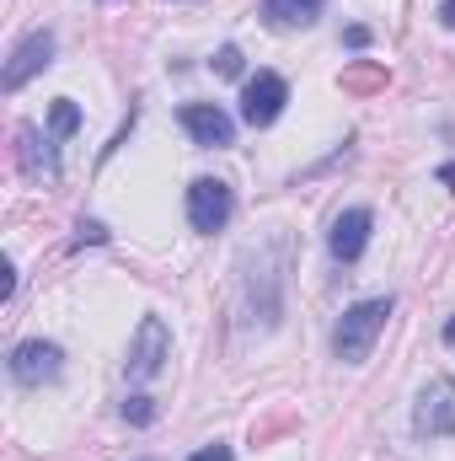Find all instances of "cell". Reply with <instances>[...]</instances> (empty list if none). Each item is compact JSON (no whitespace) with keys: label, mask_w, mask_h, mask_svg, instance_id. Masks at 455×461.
<instances>
[{"label":"cell","mask_w":455,"mask_h":461,"mask_svg":"<svg viewBox=\"0 0 455 461\" xmlns=\"http://www.w3.org/2000/svg\"><path fill=\"white\" fill-rule=\"evenodd\" d=\"M327 0H263V22L268 27H311L322 16Z\"/></svg>","instance_id":"11"},{"label":"cell","mask_w":455,"mask_h":461,"mask_svg":"<svg viewBox=\"0 0 455 461\" xmlns=\"http://www.w3.org/2000/svg\"><path fill=\"white\" fill-rule=\"evenodd\" d=\"M413 435L418 440H445V435H455V381L451 375H440V381L424 386V397L413 408Z\"/></svg>","instance_id":"3"},{"label":"cell","mask_w":455,"mask_h":461,"mask_svg":"<svg viewBox=\"0 0 455 461\" xmlns=\"http://www.w3.org/2000/svg\"><path fill=\"white\" fill-rule=\"evenodd\" d=\"M445 344H455V317L445 322Z\"/></svg>","instance_id":"20"},{"label":"cell","mask_w":455,"mask_h":461,"mask_svg":"<svg viewBox=\"0 0 455 461\" xmlns=\"http://www.w3.org/2000/svg\"><path fill=\"white\" fill-rule=\"evenodd\" d=\"M166 359H172V328L161 322V317H139V328H134V344H129V375L134 381H150V375H161L166 370Z\"/></svg>","instance_id":"2"},{"label":"cell","mask_w":455,"mask_h":461,"mask_svg":"<svg viewBox=\"0 0 455 461\" xmlns=\"http://www.w3.org/2000/svg\"><path fill=\"white\" fill-rule=\"evenodd\" d=\"M370 226H375V215H370L364 204L343 210L338 221H333V236H327L333 258H338V263H359V258H364V247H370Z\"/></svg>","instance_id":"9"},{"label":"cell","mask_w":455,"mask_h":461,"mask_svg":"<svg viewBox=\"0 0 455 461\" xmlns=\"http://www.w3.org/2000/svg\"><path fill=\"white\" fill-rule=\"evenodd\" d=\"M215 70H220V76H241V49H236V43H226V49L215 54Z\"/></svg>","instance_id":"14"},{"label":"cell","mask_w":455,"mask_h":461,"mask_svg":"<svg viewBox=\"0 0 455 461\" xmlns=\"http://www.w3.org/2000/svg\"><path fill=\"white\" fill-rule=\"evenodd\" d=\"M11 290H16V268L5 263V279H0V301H11Z\"/></svg>","instance_id":"18"},{"label":"cell","mask_w":455,"mask_h":461,"mask_svg":"<svg viewBox=\"0 0 455 461\" xmlns=\"http://www.w3.org/2000/svg\"><path fill=\"white\" fill-rule=\"evenodd\" d=\"M76 241H81V247H86V241H92V247H103V241H108V226H97V221H81V226H76Z\"/></svg>","instance_id":"15"},{"label":"cell","mask_w":455,"mask_h":461,"mask_svg":"<svg viewBox=\"0 0 455 461\" xmlns=\"http://www.w3.org/2000/svg\"><path fill=\"white\" fill-rule=\"evenodd\" d=\"M59 370H65V354H59V344H49V339H27V344L11 348V381L16 386L59 381Z\"/></svg>","instance_id":"6"},{"label":"cell","mask_w":455,"mask_h":461,"mask_svg":"<svg viewBox=\"0 0 455 461\" xmlns=\"http://www.w3.org/2000/svg\"><path fill=\"white\" fill-rule=\"evenodd\" d=\"M391 306H397L391 295H375V301H359V306H348L338 317V328H333V354H338L343 365H364V359H370L375 339L386 333Z\"/></svg>","instance_id":"1"},{"label":"cell","mask_w":455,"mask_h":461,"mask_svg":"<svg viewBox=\"0 0 455 461\" xmlns=\"http://www.w3.org/2000/svg\"><path fill=\"white\" fill-rule=\"evenodd\" d=\"M370 43V27H348V49H364Z\"/></svg>","instance_id":"17"},{"label":"cell","mask_w":455,"mask_h":461,"mask_svg":"<svg viewBox=\"0 0 455 461\" xmlns=\"http://www.w3.org/2000/svg\"><path fill=\"white\" fill-rule=\"evenodd\" d=\"M188 461H236V456H230V446H199Z\"/></svg>","instance_id":"16"},{"label":"cell","mask_w":455,"mask_h":461,"mask_svg":"<svg viewBox=\"0 0 455 461\" xmlns=\"http://www.w3.org/2000/svg\"><path fill=\"white\" fill-rule=\"evenodd\" d=\"M284 103H290V86H284V76H273V70H257V76L241 86V118H246L252 129H268L273 118L284 113Z\"/></svg>","instance_id":"5"},{"label":"cell","mask_w":455,"mask_h":461,"mask_svg":"<svg viewBox=\"0 0 455 461\" xmlns=\"http://www.w3.org/2000/svg\"><path fill=\"white\" fill-rule=\"evenodd\" d=\"M123 419H129L134 429H145V424H156V397H145V392H134V397H123Z\"/></svg>","instance_id":"13"},{"label":"cell","mask_w":455,"mask_h":461,"mask_svg":"<svg viewBox=\"0 0 455 461\" xmlns=\"http://www.w3.org/2000/svg\"><path fill=\"white\" fill-rule=\"evenodd\" d=\"M76 129H81V108H76L70 97H59V103L49 108V140L59 145V140H70Z\"/></svg>","instance_id":"12"},{"label":"cell","mask_w":455,"mask_h":461,"mask_svg":"<svg viewBox=\"0 0 455 461\" xmlns=\"http://www.w3.org/2000/svg\"><path fill=\"white\" fill-rule=\"evenodd\" d=\"M236 215V194H230V183L220 177H199V183H188V226L193 230H226V221Z\"/></svg>","instance_id":"4"},{"label":"cell","mask_w":455,"mask_h":461,"mask_svg":"<svg viewBox=\"0 0 455 461\" xmlns=\"http://www.w3.org/2000/svg\"><path fill=\"white\" fill-rule=\"evenodd\" d=\"M16 156H22V172L27 177H59V156H54V140H38L32 123L16 129Z\"/></svg>","instance_id":"10"},{"label":"cell","mask_w":455,"mask_h":461,"mask_svg":"<svg viewBox=\"0 0 455 461\" xmlns=\"http://www.w3.org/2000/svg\"><path fill=\"white\" fill-rule=\"evenodd\" d=\"M49 59H54V32L43 27V32H27L22 43H16V54H11V65H5V92H22L38 70H49Z\"/></svg>","instance_id":"8"},{"label":"cell","mask_w":455,"mask_h":461,"mask_svg":"<svg viewBox=\"0 0 455 461\" xmlns=\"http://www.w3.org/2000/svg\"><path fill=\"white\" fill-rule=\"evenodd\" d=\"M183 129H188V140L204 145V150L236 145V123H230V113L220 103H188V108H183Z\"/></svg>","instance_id":"7"},{"label":"cell","mask_w":455,"mask_h":461,"mask_svg":"<svg viewBox=\"0 0 455 461\" xmlns=\"http://www.w3.org/2000/svg\"><path fill=\"white\" fill-rule=\"evenodd\" d=\"M440 22L455 32V0H440Z\"/></svg>","instance_id":"19"}]
</instances>
